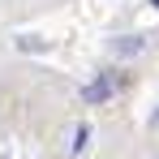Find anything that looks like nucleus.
I'll list each match as a JSON object with an SVG mask.
<instances>
[{
	"mask_svg": "<svg viewBox=\"0 0 159 159\" xmlns=\"http://www.w3.org/2000/svg\"><path fill=\"white\" fill-rule=\"evenodd\" d=\"M151 125H159V112H155V116H151Z\"/></svg>",
	"mask_w": 159,
	"mask_h": 159,
	"instance_id": "4",
	"label": "nucleus"
},
{
	"mask_svg": "<svg viewBox=\"0 0 159 159\" xmlns=\"http://www.w3.org/2000/svg\"><path fill=\"white\" fill-rule=\"evenodd\" d=\"M116 95V73H99L90 86H82V103H103Z\"/></svg>",
	"mask_w": 159,
	"mask_h": 159,
	"instance_id": "1",
	"label": "nucleus"
},
{
	"mask_svg": "<svg viewBox=\"0 0 159 159\" xmlns=\"http://www.w3.org/2000/svg\"><path fill=\"white\" fill-rule=\"evenodd\" d=\"M151 4H159V0H151Z\"/></svg>",
	"mask_w": 159,
	"mask_h": 159,
	"instance_id": "5",
	"label": "nucleus"
},
{
	"mask_svg": "<svg viewBox=\"0 0 159 159\" xmlns=\"http://www.w3.org/2000/svg\"><path fill=\"white\" fill-rule=\"evenodd\" d=\"M116 48H120V52H142V39H120Z\"/></svg>",
	"mask_w": 159,
	"mask_h": 159,
	"instance_id": "3",
	"label": "nucleus"
},
{
	"mask_svg": "<svg viewBox=\"0 0 159 159\" xmlns=\"http://www.w3.org/2000/svg\"><path fill=\"white\" fill-rule=\"evenodd\" d=\"M86 142H90V129H86V125H82V129L73 133V151H86Z\"/></svg>",
	"mask_w": 159,
	"mask_h": 159,
	"instance_id": "2",
	"label": "nucleus"
}]
</instances>
